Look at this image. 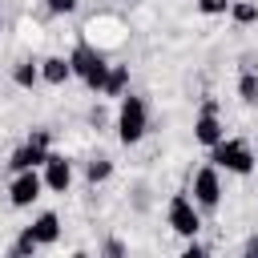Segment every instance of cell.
<instances>
[{
  "label": "cell",
  "instance_id": "cell-1",
  "mask_svg": "<svg viewBox=\"0 0 258 258\" xmlns=\"http://www.w3.org/2000/svg\"><path fill=\"white\" fill-rule=\"evenodd\" d=\"M69 64H73V77H81L93 93H101V85H105V77H109V60H105V52H101L97 44L81 40V44L69 52Z\"/></svg>",
  "mask_w": 258,
  "mask_h": 258
},
{
  "label": "cell",
  "instance_id": "cell-2",
  "mask_svg": "<svg viewBox=\"0 0 258 258\" xmlns=\"http://www.w3.org/2000/svg\"><path fill=\"white\" fill-rule=\"evenodd\" d=\"M210 161H214L218 169H226V173H238V177L254 173V149H250V141H242V137H222V141H214V145H210Z\"/></svg>",
  "mask_w": 258,
  "mask_h": 258
},
{
  "label": "cell",
  "instance_id": "cell-3",
  "mask_svg": "<svg viewBox=\"0 0 258 258\" xmlns=\"http://www.w3.org/2000/svg\"><path fill=\"white\" fill-rule=\"evenodd\" d=\"M145 129H149V105H145V97H121V109H117V137H121V145H137L141 137H145Z\"/></svg>",
  "mask_w": 258,
  "mask_h": 258
},
{
  "label": "cell",
  "instance_id": "cell-4",
  "mask_svg": "<svg viewBox=\"0 0 258 258\" xmlns=\"http://www.w3.org/2000/svg\"><path fill=\"white\" fill-rule=\"evenodd\" d=\"M165 218H169V230L181 234V238H194V234L202 230V214H198V206H194L185 194H173V198H169Z\"/></svg>",
  "mask_w": 258,
  "mask_h": 258
},
{
  "label": "cell",
  "instance_id": "cell-5",
  "mask_svg": "<svg viewBox=\"0 0 258 258\" xmlns=\"http://www.w3.org/2000/svg\"><path fill=\"white\" fill-rule=\"evenodd\" d=\"M194 206L198 210H218L222 206V177H218V165H206L194 173Z\"/></svg>",
  "mask_w": 258,
  "mask_h": 258
},
{
  "label": "cell",
  "instance_id": "cell-6",
  "mask_svg": "<svg viewBox=\"0 0 258 258\" xmlns=\"http://www.w3.org/2000/svg\"><path fill=\"white\" fill-rule=\"evenodd\" d=\"M40 189H44V177H40L36 169H20V173L12 177V185H8V202H12L16 210H24V206H32V202L40 198Z\"/></svg>",
  "mask_w": 258,
  "mask_h": 258
},
{
  "label": "cell",
  "instance_id": "cell-7",
  "mask_svg": "<svg viewBox=\"0 0 258 258\" xmlns=\"http://www.w3.org/2000/svg\"><path fill=\"white\" fill-rule=\"evenodd\" d=\"M194 137H198L202 145H214V141L226 137V129H222V121H218V101H214V97L202 101V113H198V121H194Z\"/></svg>",
  "mask_w": 258,
  "mask_h": 258
},
{
  "label": "cell",
  "instance_id": "cell-8",
  "mask_svg": "<svg viewBox=\"0 0 258 258\" xmlns=\"http://www.w3.org/2000/svg\"><path fill=\"white\" fill-rule=\"evenodd\" d=\"M40 169H44L40 177H44V185H48V189L64 194V189L73 185V161H69V157H60V153H52V149H48V157H44V165H40Z\"/></svg>",
  "mask_w": 258,
  "mask_h": 258
},
{
  "label": "cell",
  "instance_id": "cell-9",
  "mask_svg": "<svg viewBox=\"0 0 258 258\" xmlns=\"http://www.w3.org/2000/svg\"><path fill=\"white\" fill-rule=\"evenodd\" d=\"M44 157H48V149H40V145L24 141L20 149H12V157H8V169H12V173H20V169H40V165H44Z\"/></svg>",
  "mask_w": 258,
  "mask_h": 258
},
{
  "label": "cell",
  "instance_id": "cell-10",
  "mask_svg": "<svg viewBox=\"0 0 258 258\" xmlns=\"http://www.w3.org/2000/svg\"><path fill=\"white\" fill-rule=\"evenodd\" d=\"M69 77H73L69 56H44V60H40V81H44V85H64Z\"/></svg>",
  "mask_w": 258,
  "mask_h": 258
},
{
  "label": "cell",
  "instance_id": "cell-11",
  "mask_svg": "<svg viewBox=\"0 0 258 258\" xmlns=\"http://www.w3.org/2000/svg\"><path fill=\"white\" fill-rule=\"evenodd\" d=\"M28 230L36 234V242H40V246H52V242L60 238V218H56L52 210H44V214H40V218H36Z\"/></svg>",
  "mask_w": 258,
  "mask_h": 258
},
{
  "label": "cell",
  "instance_id": "cell-12",
  "mask_svg": "<svg viewBox=\"0 0 258 258\" xmlns=\"http://www.w3.org/2000/svg\"><path fill=\"white\" fill-rule=\"evenodd\" d=\"M105 97H125L129 93V64H109V77L101 85Z\"/></svg>",
  "mask_w": 258,
  "mask_h": 258
},
{
  "label": "cell",
  "instance_id": "cell-13",
  "mask_svg": "<svg viewBox=\"0 0 258 258\" xmlns=\"http://www.w3.org/2000/svg\"><path fill=\"white\" fill-rule=\"evenodd\" d=\"M85 177H89V185H101V181H109V177H113V161H109L105 153L89 157V161H85Z\"/></svg>",
  "mask_w": 258,
  "mask_h": 258
},
{
  "label": "cell",
  "instance_id": "cell-14",
  "mask_svg": "<svg viewBox=\"0 0 258 258\" xmlns=\"http://www.w3.org/2000/svg\"><path fill=\"white\" fill-rule=\"evenodd\" d=\"M12 81H16L20 89H36V81H40V64H36V60H16V64H12Z\"/></svg>",
  "mask_w": 258,
  "mask_h": 258
},
{
  "label": "cell",
  "instance_id": "cell-15",
  "mask_svg": "<svg viewBox=\"0 0 258 258\" xmlns=\"http://www.w3.org/2000/svg\"><path fill=\"white\" fill-rule=\"evenodd\" d=\"M238 97H242V105H258V73H254V69H242V77H238Z\"/></svg>",
  "mask_w": 258,
  "mask_h": 258
},
{
  "label": "cell",
  "instance_id": "cell-16",
  "mask_svg": "<svg viewBox=\"0 0 258 258\" xmlns=\"http://www.w3.org/2000/svg\"><path fill=\"white\" fill-rule=\"evenodd\" d=\"M230 16H234V24L246 28V24L258 20V4H254V0H234V4H230Z\"/></svg>",
  "mask_w": 258,
  "mask_h": 258
},
{
  "label": "cell",
  "instance_id": "cell-17",
  "mask_svg": "<svg viewBox=\"0 0 258 258\" xmlns=\"http://www.w3.org/2000/svg\"><path fill=\"white\" fill-rule=\"evenodd\" d=\"M36 250H40V242H36V234L24 226V230H20V238L12 242V258H28V254H36Z\"/></svg>",
  "mask_w": 258,
  "mask_h": 258
},
{
  "label": "cell",
  "instance_id": "cell-18",
  "mask_svg": "<svg viewBox=\"0 0 258 258\" xmlns=\"http://www.w3.org/2000/svg\"><path fill=\"white\" fill-rule=\"evenodd\" d=\"M44 12L48 16H69V12H77V0H44Z\"/></svg>",
  "mask_w": 258,
  "mask_h": 258
},
{
  "label": "cell",
  "instance_id": "cell-19",
  "mask_svg": "<svg viewBox=\"0 0 258 258\" xmlns=\"http://www.w3.org/2000/svg\"><path fill=\"white\" fill-rule=\"evenodd\" d=\"M198 12H206V16H222V12H230V0H198Z\"/></svg>",
  "mask_w": 258,
  "mask_h": 258
},
{
  "label": "cell",
  "instance_id": "cell-20",
  "mask_svg": "<svg viewBox=\"0 0 258 258\" xmlns=\"http://www.w3.org/2000/svg\"><path fill=\"white\" fill-rule=\"evenodd\" d=\"M28 141H32V145H40V149H52V133H48V129H32V133H28Z\"/></svg>",
  "mask_w": 258,
  "mask_h": 258
},
{
  "label": "cell",
  "instance_id": "cell-21",
  "mask_svg": "<svg viewBox=\"0 0 258 258\" xmlns=\"http://www.w3.org/2000/svg\"><path fill=\"white\" fill-rule=\"evenodd\" d=\"M181 258H206V246L198 242V234H194V238L185 242V250H181Z\"/></svg>",
  "mask_w": 258,
  "mask_h": 258
},
{
  "label": "cell",
  "instance_id": "cell-22",
  "mask_svg": "<svg viewBox=\"0 0 258 258\" xmlns=\"http://www.w3.org/2000/svg\"><path fill=\"white\" fill-rule=\"evenodd\" d=\"M101 254H105V258H121V254H125V242H117V238H109V242L101 246Z\"/></svg>",
  "mask_w": 258,
  "mask_h": 258
},
{
  "label": "cell",
  "instance_id": "cell-23",
  "mask_svg": "<svg viewBox=\"0 0 258 258\" xmlns=\"http://www.w3.org/2000/svg\"><path fill=\"white\" fill-rule=\"evenodd\" d=\"M89 125H97V129H101V125H109V117H105V109H93V113H89Z\"/></svg>",
  "mask_w": 258,
  "mask_h": 258
},
{
  "label": "cell",
  "instance_id": "cell-24",
  "mask_svg": "<svg viewBox=\"0 0 258 258\" xmlns=\"http://www.w3.org/2000/svg\"><path fill=\"white\" fill-rule=\"evenodd\" d=\"M242 254H250V258H258V234H254V238H246V242H242Z\"/></svg>",
  "mask_w": 258,
  "mask_h": 258
},
{
  "label": "cell",
  "instance_id": "cell-25",
  "mask_svg": "<svg viewBox=\"0 0 258 258\" xmlns=\"http://www.w3.org/2000/svg\"><path fill=\"white\" fill-rule=\"evenodd\" d=\"M0 28H4V16H0Z\"/></svg>",
  "mask_w": 258,
  "mask_h": 258
}]
</instances>
